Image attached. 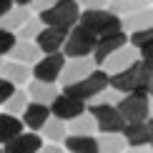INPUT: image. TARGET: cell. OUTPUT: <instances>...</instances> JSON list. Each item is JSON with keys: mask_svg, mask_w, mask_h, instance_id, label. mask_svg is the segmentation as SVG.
I'll use <instances>...</instances> for the list:
<instances>
[{"mask_svg": "<svg viewBox=\"0 0 153 153\" xmlns=\"http://www.w3.org/2000/svg\"><path fill=\"white\" fill-rule=\"evenodd\" d=\"M43 25H50V28H63V30H71L80 18V5L75 0H55L50 8L38 13Z\"/></svg>", "mask_w": 153, "mask_h": 153, "instance_id": "1", "label": "cell"}, {"mask_svg": "<svg viewBox=\"0 0 153 153\" xmlns=\"http://www.w3.org/2000/svg\"><path fill=\"white\" fill-rule=\"evenodd\" d=\"M78 23L85 25V28L91 30L95 38L120 30V18L116 15V13L105 10V8H85V10H80Z\"/></svg>", "mask_w": 153, "mask_h": 153, "instance_id": "2", "label": "cell"}, {"mask_svg": "<svg viewBox=\"0 0 153 153\" xmlns=\"http://www.w3.org/2000/svg\"><path fill=\"white\" fill-rule=\"evenodd\" d=\"M63 88H65L63 93L73 95V98L83 100V103H91L103 88H108V73L103 71V68H93L85 78L75 80V83H71V85H63Z\"/></svg>", "mask_w": 153, "mask_h": 153, "instance_id": "3", "label": "cell"}, {"mask_svg": "<svg viewBox=\"0 0 153 153\" xmlns=\"http://www.w3.org/2000/svg\"><path fill=\"white\" fill-rule=\"evenodd\" d=\"M93 48H95V35L85 28V25L75 23L65 33V40H63L60 53L65 55V58H85V55L93 53Z\"/></svg>", "mask_w": 153, "mask_h": 153, "instance_id": "4", "label": "cell"}, {"mask_svg": "<svg viewBox=\"0 0 153 153\" xmlns=\"http://www.w3.org/2000/svg\"><path fill=\"white\" fill-rule=\"evenodd\" d=\"M120 118L126 123H133V120H148L151 118V103H148V95L141 93H123L120 100L116 103Z\"/></svg>", "mask_w": 153, "mask_h": 153, "instance_id": "5", "label": "cell"}, {"mask_svg": "<svg viewBox=\"0 0 153 153\" xmlns=\"http://www.w3.org/2000/svg\"><path fill=\"white\" fill-rule=\"evenodd\" d=\"M88 113L95 120V131L100 133H120L126 126V120L120 118L116 105H100V103H91L88 105Z\"/></svg>", "mask_w": 153, "mask_h": 153, "instance_id": "6", "label": "cell"}, {"mask_svg": "<svg viewBox=\"0 0 153 153\" xmlns=\"http://www.w3.org/2000/svg\"><path fill=\"white\" fill-rule=\"evenodd\" d=\"M63 63H65V55L60 53V50H55V53H45L43 58H38L30 68V75L38 80H48V83H58L60 78V71H63Z\"/></svg>", "mask_w": 153, "mask_h": 153, "instance_id": "7", "label": "cell"}, {"mask_svg": "<svg viewBox=\"0 0 153 153\" xmlns=\"http://www.w3.org/2000/svg\"><path fill=\"white\" fill-rule=\"evenodd\" d=\"M128 43V35H126V30H116V33H108V35H100V38H95V48H93V53H91V58L95 65H100L111 53H116V50L120 45H126Z\"/></svg>", "mask_w": 153, "mask_h": 153, "instance_id": "8", "label": "cell"}, {"mask_svg": "<svg viewBox=\"0 0 153 153\" xmlns=\"http://www.w3.org/2000/svg\"><path fill=\"white\" fill-rule=\"evenodd\" d=\"M138 75H141V60H133L123 71L108 75V85L116 88L118 93H133L138 88Z\"/></svg>", "mask_w": 153, "mask_h": 153, "instance_id": "9", "label": "cell"}, {"mask_svg": "<svg viewBox=\"0 0 153 153\" xmlns=\"http://www.w3.org/2000/svg\"><path fill=\"white\" fill-rule=\"evenodd\" d=\"M93 68H98V65L93 63L91 55H85V58H68L65 63H63V71H60V78L58 80L63 83V85H71V83L85 78Z\"/></svg>", "mask_w": 153, "mask_h": 153, "instance_id": "10", "label": "cell"}, {"mask_svg": "<svg viewBox=\"0 0 153 153\" xmlns=\"http://www.w3.org/2000/svg\"><path fill=\"white\" fill-rule=\"evenodd\" d=\"M50 113H53L55 118H60V120H71L75 118L78 113L85 111V103L78 98H73V95H68V93H58L53 100H50Z\"/></svg>", "mask_w": 153, "mask_h": 153, "instance_id": "11", "label": "cell"}, {"mask_svg": "<svg viewBox=\"0 0 153 153\" xmlns=\"http://www.w3.org/2000/svg\"><path fill=\"white\" fill-rule=\"evenodd\" d=\"M133 60H138V50L133 48V45H128V43H126V45H120L116 53H111V55H108V58L100 63L98 68H103L108 75H113V73L123 71L126 65H131Z\"/></svg>", "mask_w": 153, "mask_h": 153, "instance_id": "12", "label": "cell"}, {"mask_svg": "<svg viewBox=\"0 0 153 153\" xmlns=\"http://www.w3.org/2000/svg\"><path fill=\"white\" fill-rule=\"evenodd\" d=\"M40 146H43V138L38 136V131H30V133L23 131L3 146V153H38Z\"/></svg>", "mask_w": 153, "mask_h": 153, "instance_id": "13", "label": "cell"}, {"mask_svg": "<svg viewBox=\"0 0 153 153\" xmlns=\"http://www.w3.org/2000/svg\"><path fill=\"white\" fill-rule=\"evenodd\" d=\"M65 33H68V30H63V28H50V25H43V30L35 35V45L40 48V53H55V50L63 48Z\"/></svg>", "mask_w": 153, "mask_h": 153, "instance_id": "14", "label": "cell"}, {"mask_svg": "<svg viewBox=\"0 0 153 153\" xmlns=\"http://www.w3.org/2000/svg\"><path fill=\"white\" fill-rule=\"evenodd\" d=\"M20 120H23V126L25 128H30V131H40L43 128V123L50 118V108L45 103H35V100H28V105L23 108V113H20Z\"/></svg>", "mask_w": 153, "mask_h": 153, "instance_id": "15", "label": "cell"}, {"mask_svg": "<svg viewBox=\"0 0 153 153\" xmlns=\"http://www.w3.org/2000/svg\"><path fill=\"white\" fill-rule=\"evenodd\" d=\"M120 133H123V138H126L128 146H146V143H151V136H153L151 118L148 120H133V123H126Z\"/></svg>", "mask_w": 153, "mask_h": 153, "instance_id": "16", "label": "cell"}, {"mask_svg": "<svg viewBox=\"0 0 153 153\" xmlns=\"http://www.w3.org/2000/svg\"><path fill=\"white\" fill-rule=\"evenodd\" d=\"M28 85V98L30 100H35V103H45V105H50V100L55 98V95L60 93V88L55 85V83H48V80H38V78H33V80H28L25 83Z\"/></svg>", "mask_w": 153, "mask_h": 153, "instance_id": "17", "label": "cell"}, {"mask_svg": "<svg viewBox=\"0 0 153 153\" xmlns=\"http://www.w3.org/2000/svg\"><path fill=\"white\" fill-rule=\"evenodd\" d=\"M151 20H153V13H151V5L146 8H138L133 13H126L120 15V30H143V28H151Z\"/></svg>", "mask_w": 153, "mask_h": 153, "instance_id": "18", "label": "cell"}, {"mask_svg": "<svg viewBox=\"0 0 153 153\" xmlns=\"http://www.w3.org/2000/svg\"><path fill=\"white\" fill-rule=\"evenodd\" d=\"M8 55H10V60L33 65V63L40 58V48L35 45V40H15V45L8 50Z\"/></svg>", "mask_w": 153, "mask_h": 153, "instance_id": "19", "label": "cell"}, {"mask_svg": "<svg viewBox=\"0 0 153 153\" xmlns=\"http://www.w3.org/2000/svg\"><path fill=\"white\" fill-rule=\"evenodd\" d=\"M0 75L18 88V85H25V83L30 80V68L25 65V63H18V60H3Z\"/></svg>", "mask_w": 153, "mask_h": 153, "instance_id": "20", "label": "cell"}, {"mask_svg": "<svg viewBox=\"0 0 153 153\" xmlns=\"http://www.w3.org/2000/svg\"><path fill=\"white\" fill-rule=\"evenodd\" d=\"M63 148L71 151V153H98V143H95V136L68 133L65 141H63Z\"/></svg>", "mask_w": 153, "mask_h": 153, "instance_id": "21", "label": "cell"}, {"mask_svg": "<svg viewBox=\"0 0 153 153\" xmlns=\"http://www.w3.org/2000/svg\"><path fill=\"white\" fill-rule=\"evenodd\" d=\"M23 120L18 116H13V113H0V146H5L8 141L18 136V133H23Z\"/></svg>", "mask_w": 153, "mask_h": 153, "instance_id": "22", "label": "cell"}, {"mask_svg": "<svg viewBox=\"0 0 153 153\" xmlns=\"http://www.w3.org/2000/svg\"><path fill=\"white\" fill-rule=\"evenodd\" d=\"M28 18H30V8H28V5H18V8L13 5V8L5 13L3 18H0V28L13 30V33H15V30L20 28L25 20H28Z\"/></svg>", "mask_w": 153, "mask_h": 153, "instance_id": "23", "label": "cell"}, {"mask_svg": "<svg viewBox=\"0 0 153 153\" xmlns=\"http://www.w3.org/2000/svg\"><path fill=\"white\" fill-rule=\"evenodd\" d=\"M95 143H98V153H123L128 146L123 133H100Z\"/></svg>", "mask_w": 153, "mask_h": 153, "instance_id": "24", "label": "cell"}, {"mask_svg": "<svg viewBox=\"0 0 153 153\" xmlns=\"http://www.w3.org/2000/svg\"><path fill=\"white\" fill-rule=\"evenodd\" d=\"M65 131L68 133H80V136H93V133H95V120H93L91 113L83 111L75 118L65 120Z\"/></svg>", "mask_w": 153, "mask_h": 153, "instance_id": "25", "label": "cell"}, {"mask_svg": "<svg viewBox=\"0 0 153 153\" xmlns=\"http://www.w3.org/2000/svg\"><path fill=\"white\" fill-rule=\"evenodd\" d=\"M40 133L48 138L50 143H63V141H65V136H68V131H65V120H60V118L50 116L45 123H43Z\"/></svg>", "mask_w": 153, "mask_h": 153, "instance_id": "26", "label": "cell"}, {"mask_svg": "<svg viewBox=\"0 0 153 153\" xmlns=\"http://www.w3.org/2000/svg\"><path fill=\"white\" fill-rule=\"evenodd\" d=\"M148 5V0H108L105 3V10L116 13V15H126V13H133L138 8H146Z\"/></svg>", "mask_w": 153, "mask_h": 153, "instance_id": "27", "label": "cell"}, {"mask_svg": "<svg viewBox=\"0 0 153 153\" xmlns=\"http://www.w3.org/2000/svg\"><path fill=\"white\" fill-rule=\"evenodd\" d=\"M28 100H30V98H28V93H25V91H18V88H15V91L10 93V98L3 103V108H5V113L20 116V113H23V108L28 105Z\"/></svg>", "mask_w": 153, "mask_h": 153, "instance_id": "28", "label": "cell"}, {"mask_svg": "<svg viewBox=\"0 0 153 153\" xmlns=\"http://www.w3.org/2000/svg\"><path fill=\"white\" fill-rule=\"evenodd\" d=\"M40 30H43L40 18H33V15H30L28 20L18 28V40H35V35L40 33Z\"/></svg>", "mask_w": 153, "mask_h": 153, "instance_id": "29", "label": "cell"}, {"mask_svg": "<svg viewBox=\"0 0 153 153\" xmlns=\"http://www.w3.org/2000/svg\"><path fill=\"white\" fill-rule=\"evenodd\" d=\"M120 95H123V93H118L116 88H111V85H108V88H103V91L95 95L91 103H100V105H116L118 100H120Z\"/></svg>", "mask_w": 153, "mask_h": 153, "instance_id": "30", "label": "cell"}, {"mask_svg": "<svg viewBox=\"0 0 153 153\" xmlns=\"http://www.w3.org/2000/svg\"><path fill=\"white\" fill-rule=\"evenodd\" d=\"M151 38H153V30H151V28H143V30H133V33H131V38H128V45L138 48V45H143V43H148Z\"/></svg>", "mask_w": 153, "mask_h": 153, "instance_id": "31", "label": "cell"}, {"mask_svg": "<svg viewBox=\"0 0 153 153\" xmlns=\"http://www.w3.org/2000/svg\"><path fill=\"white\" fill-rule=\"evenodd\" d=\"M15 33L13 30H5V28H0V55H8V50L15 45Z\"/></svg>", "mask_w": 153, "mask_h": 153, "instance_id": "32", "label": "cell"}, {"mask_svg": "<svg viewBox=\"0 0 153 153\" xmlns=\"http://www.w3.org/2000/svg\"><path fill=\"white\" fill-rule=\"evenodd\" d=\"M13 91H15V85H13L10 80H5L3 75H0V105H3L5 100L10 98V93H13Z\"/></svg>", "mask_w": 153, "mask_h": 153, "instance_id": "33", "label": "cell"}, {"mask_svg": "<svg viewBox=\"0 0 153 153\" xmlns=\"http://www.w3.org/2000/svg\"><path fill=\"white\" fill-rule=\"evenodd\" d=\"M38 153H65V148H63V143H48V146H40Z\"/></svg>", "mask_w": 153, "mask_h": 153, "instance_id": "34", "label": "cell"}, {"mask_svg": "<svg viewBox=\"0 0 153 153\" xmlns=\"http://www.w3.org/2000/svg\"><path fill=\"white\" fill-rule=\"evenodd\" d=\"M80 8H105L108 0H75Z\"/></svg>", "mask_w": 153, "mask_h": 153, "instance_id": "35", "label": "cell"}, {"mask_svg": "<svg viewBox=\"0 0 153 153\" xmlns=\"http://www.w3.org/2000/svg\"><path fill=\"white\" fill-rule=\"evenodd\" d=\"M126 153H153V151L151 143H146V146H126Z\"/></svg>", "mask_w": 153, "mask_h": 153, "instance_id": "36", "label": "cell"}, {"mask_svg": "<svg viewBox=\"0 0 153 153\" xmlns=\"http://www.w3.org/2000/svg\"><path fill=\"white\" fill-rule=\"evenodd\" d=\"M151 48H153V45H151V40H148V43H143V45H138V48H136L138 53H141V60H151Z\"/></svg>", "mask_w": 153, "mask_h": 153, "instance_id": "37", "label": "cell"}, {"mask_svg": "<svg viewBox=\"0 0 153 153\" xmlns=\"http://www.w3.org/2000/svg\"><path fill=\"white\" fill-rule=\"evenodd\" d=\"M53 3H55V0H33V3H30V5H33V8H35L38 13H40V10L50 8V5H53Z\"/></svg>", "mask_w": 153, "mask_h": 153, "instance_id": "38", "label": "cell"}, {"mask_svg": "<svg viewBox=\"0 0 153 153\" xmlns=\"http://www.w3.org/2000/svg\"><path fill=\"white\" fill-rule=\"evenodd\" d=\"M10 8H13V0H0V18H3Z\"/></svg>", "mask_w": 153, "mask_h": 153, "instance_id": "39", "label": "cell"}, {"mask_svg": "<svg viewBox=\"0 0 153 153\" xmlns=\"http://www.w3.org/2000/svg\"><path fill=\"white\" fill-rule=\"evenodd\" d=\"M33 0H13V5H30Z\"/></svg>", "mask_w": 153, "mask_h": 153, "instance_id": "40", "label": "cell"}, {"mask_svg": "<svg viewBox=\"0 0 153 153\" xmlns=\"http://www.w3.org/2000/svg\"><path fill=\"white\" fill-rule=\"evenodd\" d=\"M0 65H3V55H0Z\"/></svg>", "mask_w": 153, "mask_h": 153, "instance_id": "41", "label": "cell"}, {"mask_svg": "<svg viewBox=\"0 0 153 153\" xmlns=\"http://www.w3.org/2000/svg\"><path fill=\"white\" fill-rule=\"evenodd\" d=\"M0 153H3V148H0Z\"/></svg>", "mask_w": 153, "mask_h": 153, "instance_id": "42", "label": "cell"}, {"mask_svg": "<svg viewBox=\"0 0 153 153\" xmlns=\"http://www.w3.org/2000/svg\"><path fill=\"white\" fill-rule=\"evenodd\" d=\"M123 153H126V151H123Z\"/></svg>", "mask_w": 153, "mask_h": 153, "instance_id": "43", "label": "cell"}]
</instances>
